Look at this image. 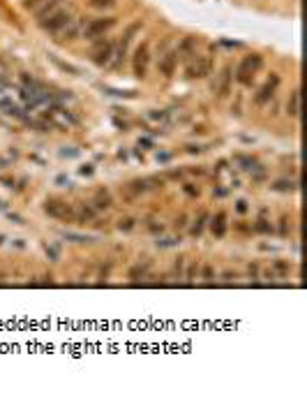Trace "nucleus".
Masks as SVG:
<instances>
[{
  "label": "nucleus",
  "instance_id": "obj_1",
  "mask_svg": "<svg viewBox=\"0 0 307 405\" xmlns=\"http://www.w3.org/2000/svg\"><path fill=\"white\" fill-rule=\"evenodd\" d=\"M116 26V16H104V19H90V21H86V26H83V31H81V37L86 39H97L102 37L104 33H109Z\"/></svg>",
  "mask_w": 307,
  "mask_h": 405
},
{
  "label": "nucleus",
  "instance_id": "obj_2",
  "mask_svg": "<svg viewBox=\"0 0 307 405\" xmlns=\"http://www.w3.org/2000/svg\"><path fill=\"white\" fill-rule=\"evenodd\" d=\"M44 211L51 218H56V220H62V222H74L76 220V213H74V208L69 206V204H65V202H58V199H49L44 204Z\"/></svg>",
  "mask_w": 307,
  "mask_h": 405
},
{
  "label": "nucleus",
  "instance_id": "obj_3",
  "mask_svg": "<svg viewBox=\"0 0 307 405\" xmlns=\"http://www.w3.org/2000/svg\"><path fill=\"white\" fill-rule=\"evenodd\" d=\"M261 65H263L261 56H256V54L247 56L245 61L240 63V68H238V81H240V84H245V86H247L249 81H252V77H254L256 72L261 69Z\"/></svg>",
  "mask_w": 307,
  "mask_h": 405
},
{
  "label": "nucleus",
  "instance_id": "obj_4",
  "mask_svg": "<svg viewBox=\"0 0 307 405\" xmlns=\"http://www.w3.org/2000/svg\"><path fill=\"white\" fill-rule=\"evenodd\" d=\"M148 61H150V46H148V42H143V44L136 46V54H134V77L136 79L146 77Z\"/></svg>",
  "mask_w": 307,
  "mask_h": 405
},
{
  "label": "nucleus",
  "instance_id": "obj_5",
  "mask_svg": "<svg viewBox=\"0 0 307 405\" xmlns=\"http://www.w3.org/2000/svg\"><path fill=\"white\" fill-rule=\"evenodd\" d=\"M113 56V42L111 39H99L97 44L92 46V63L95 65H109Z\"/></svg>",
  "mask_w": 307,
  "mask_h": 405
},
{
  "label": "nucleus",
  "instance_id": "obj_6",
  "mask_svg": "<svg viewBox=\"0 0 307 405\" xmlns=\"http://www.w3.org/2000/svg\"><path fill=\"white\" fill-rule=\"evenodd\" d=\"M69 21H72L69 12H58V9H56V12H53L49 19H44V21L39 23V26H42L44 31H49V33H60Z\"/></svg>",
  "mask_w": 307,
  "mask_h": 405
},
{
  "label": "nucleus",
  "instance_id": "obj_7",
  "mask_svg": "<svg viewBox=\"0 0 307 405\" xmlns=\"http://www.w3.org/2000/svg\"><path fill=\"white\" fill-rule=\"evenodd\" d=\"M210 68H213V61L210 58H196L192 65H187V77L189 79H201L210 74Z\"/></svg>",
  "mask_w": 307,
  "mask_h": 405
},
{
  "label": "nucleus",
  "instance_id": "obj_8",
  "mask_svg": "<svg viewBox=\"0 0 307 405\" xmlns=\"http://www.w3.org/2000/svg\"><path fill=\"white\" fill-rule=\"evenodd\" d=\"M277 84H279V77H277V74H273V77H270L268 81L261 86V91L256 93V98H254V102L259 104V107H261V104H266V102H268V100L275 95V88H277Z\"/></svg>",
  "mask_w": 307,
  "mask_h": 405
},
{
  "label": "nucleus",
  "instance_id": "obj_9",
  "mask_svg": "<svg viewBox=\"0 0 307 405\" xmlns=\"http://www.w3.org/2000/svg\"><path fill=\"white\" fill-rule=\"evenodd\" d=\"M176 63H178V54H176V51H166V54L162 56V61H159V72H162L164 77H173Z\"/></svg>",
  "mask_w": 307,
  "mask_h": 405
},
{
  "label": "nucleus",
  "instance_id": "obj_10",
  "mask_svg": "<svg viewBox=\"0 0 307 405\" xmlns=\"http://www.w3.org/2000/svg\"><path fill=\"white\" fill-rule=\"evenodd\" d=\"M231 68L226 65L224 69H222V74H219V84H217V95L219 98H226L229 95V88H231Z\"/></svg>",
  "mask_w": 307,
  "mask_h": 405
},
{
  "label": "nucleus",
  "instance_id": "obj_11",
  "mask_svg": "<svg viewBox=\"0 0 307 405\" xmlns=\"http://www.w3.org/2000/svg\"><path fill=\"white\" fill-rule=\"evenodd\" d=\"M210 230H213V234L217 238H222L226 234V213L224 211H219L215 218H213V222H210Z\"/></svg>",
  "mask_w": 307,
  "mask_h": 405
},
{
  "label": "nucleus",
  "instance_id": "obj_12",
  "mask_svg": "<svg viewBox=\"0 0 307 405\" xmlns=\"http://www.w3.org/2000/svg\"><path fill=\"white\" fill-rule=\"evenodd\" d=\"M286 114L293 116V118L300 114V93L298 91H293L291 95H289V102H286Z\"/></svg>",
  "mask_w": 307,
  "mask_h": 405
},
{
  "label": "nucleus",
  "instance_id": "obj_13",
  "mask_svg": "<svg viewBox=\"0 0 307 405\" xmlns=\"http://www.w3.org/2000/svg\"><path fill=\"white\" fill-rule=\"evenodd\" d=\"M111 195L106 190H99L97 195H95V208H99V211H104V208H111Z\"/></svg>",
  "mask_w": 307,
  "mask_h": 405
},
{
  "label": "nucleus",
  "instance_id": "obj_14",
  "mask_svg": "<svg viewBox=\"0 0 307 405\" xmlns=\"http://www.w3.org/2000/svg\"><path fill=\"white\" fill-rule=\"evenodd\" d=\"M58 5H60V0H49V2H46V5H44V7H42V9H39V12H37V21L42 23V21H44V19H49V16H51L53 12H56V7H58Z\"/></svg>",
  "mask_w": 307,
  "mask_h": 405
},
{
  "label": "nucleus",
  "instance_id": "obj_15",
  "mask_svg": "<svg viewBox=\"0 0 307 405\" xmlns=\"http://www.w3.org/2000/svg\"><path fill=\"white\" fill-rule=\"evenodd\" d=\"M206 222H208V211H201L199 213V220L194 222V227H192V236H199L203 232V227H206Z\"/></svg>",
  "mask_w": 307,
  "mask_h": 405
},
{
  "label": "nucleus",
  "instance_id": "obj_16",
  "mask_svg": "<svg viewBox=\"0 0 307 405\" xmlns=\"http://www.w3.org/2000/svg\"><path fill=\"white\" fill-rule=\"evenodd\" d=\"M88 5L92 9H111L116 5V0H90Z\"/></svg>",
  "mask_w": 307,
  "mask_h": 405
},
{
  "label": "nucleus",
  "instance_id": "obj_17",
  "mask_svg": "<svg viewBox=\"0 0 307 405\" xmlns=\"http://www.w3.org/2000/svg\"><path fill=\"white\" fill-rule=\"evenodd\" d=\"M92 215H95V208H90V206H81V211H79V220H92Z\"/></svg>",
  "mask_w": 307,
  "mask_h": 405
},
{
  "label": "nucleus",
  "instance_id": "obj_18",
  "mask_svg": "<svg viewBox=\"0 0 307 405\" xmlns=\"http://www.w3.org/2000/svg\"><path fill=\"white\" fill-rule=\"evenodd\" d=\"M65 238H72L76 243H88V241H92V236H81V234H65Z\"/></svg>",
  "mask_w": 307,
  "mask_h": 405
},
{
  "label": "nucleus",
  "instance_id": "obj_19",
  "mask_svg": "<svg viewBox=\"0 0 307 405\" xmlns=\"http://www.w3.org/2000/svg\"><path fill=\"white\" fill-rule=\"evenodd\" d=\"M132 227H134V220H132V218H123V220L118 222V230L129 232V230H132Z\"/></svg>",
  "mask_w": 307,
  "mask_h": 405
},
{
  "label": "nucleus",
  "instance_id": "obj_20",
  "mask_svg": "<svg viewBox=\"0 0 307 405\" xmlns=\"http://www.w3.org/2000/svg\"><path fill=\"white\" fill-rule=\"evenodd\" d=\"M275 190H296V183H291V181H289V183H286V181H277V183H275Z\"/></svg>",
  "mask_w": 307,
  "mask_h": 405
},
{
  "label": "nucleus",
  "instance_id": "obj_21",
  "mask_svg": "<svg viewBox=\"0 0 307 405\" xmlns=\"http://www.w3.org/2000/svg\"><path fill=\"white\" fill-rule=\"evenodd\" d=\"M289 269H291V267H289L286 262H282V260H277V262H275V271H279V273H282V275H286V273H289Z\"/></svg>",
  "mask_w": 307,
  "mask_h": 405
},
{
  "label": "nucleus",
  "instance_id": "obj_22",
  "mask_svg": "<svg viewBox=\"0 0 307 405\" xmlns=\"http://www.w3.org/2000/svg\"><path fill=\"white\" fill-rule=\"evenodd\" d=\"M146 269H148V264H146V267H134V269H132V271H129V278H132V280H136L139 275H143V273H146Z\"/></svg>",
  "mask_w": 307,
  "mask_h": 405
},
{
  "label": "nucleus",
  "instance_id": "obj_23",
  "mask_svg": "<svg viewBox=\"0 0 307 405\" xmlns=\"http://www.w3.org/2000/svg\"><path fill=\"white\" fill-rule=\"evenodd\" d=\"M203 280H206V283H210V280H213V267H210V264H206V267H203Z\"/></svg>",
  "mask_w": 307,
  "mask_h": 405
},
{
  "label": "nucleus",
  "instance_id": "obj_24",
  "mask_svg": "<svg viewBox=\"0 0 307 405\" xmlns=\"http://www.w3.org/2000/svg\"><path fill=\"white\" fill-rule=\"evenodd\" d=\"M53 63H56V65H60V68H62V69H67V72H72V74H76V68H72V65H67V63L58 61V58H53Z\"/></svg>",
  "mask_w": 307,
  "mask_h": 405
},
{
  "label": "nucleus",
  "instance_id": "obj_25",
  "mask_svg": "<svg viewBox=\"0 0 307 405\" xmlns=\"http://www.w3.org/2000/svg\"><path fill=\"white\" fill-rule=\"evenodd\" d=\"M286 222H289V218L284 215V218L279 220V234H282V236H286V234H289V232H286Z\"/></svg>",
  "mask_w": 307,
  "mask_h": 405
},
{
  "label": "nucleus",
  "instance_id": "obj_26",
  "mask_svg": "<svg viewBox=\"0 0 307 405\" xmlns=\"http://www.w3.org/2000/svg\"><path fill=\"white\" fill-rule=\"evenodd\" d=\"M39 2H42V0H23V7H26V9H32V7H37Z\"/></svg>",
  "mask_w": 307,
  "mask_h": 405
},
{
  "label": "nucleus",
  "instance_id": "obj_27",
  "mask_svg": "<svg viewBox=\"0 0 307 405\" xmlns=\"http://www.w3.org/2000/svg\"><path fill=\"white\" fill-rule=\"evenodd\" d=\"M256 230H259V232H270L268 220H259V225H256Z\"/></svg>",
  "mask_w": 307,
  "mask_h": 405
},
{
  "label": "nucleus",
  "instance_id": "obj_28",
  "mask_svg": "<svg viewBox=\"0 0 307 405\" xmlns=\"http://www.w3.org/2000/svg\"><path fill=\"white\" fill-rule=\"evenodd\" d=\"M238 211H240V213H245V211H247V202H245V199H240V202H238Z\"/></svg>",
  "mask_w": 307,
  "mask_h": 405
},
{
  "label": "nucleus",
  "instance_id": "obj_29",
  "mask_svg": "<svg viewBox=\"0 0 307 405\" xmlns=\"http://www.w3.org/2000/svg\"><path fill=\"white\" fill-rule=\"evenodd\" d=\"M176 241H180V238H164V241H157L159 245H173Z\"/></svg>",
  "mask_w": 307,
  "mask_h": 405
},
{
  "label": "nucleus",
  "instance_id": "obj_30",
  "mask_svg": "<svg viewBox=\"0 0 307 405\" xmlns=\"http://www.w3.org/2000/svg\"><path fill=\"white\" fill-rule=\"evenodd\" d=\"M81 174H83V176H90V174H92V167H90V165H86V167H81Z\"/></svg>",
  "mask_w": 307,
  "mask_h": 405
},
{
  "label": "nucleus",
  "instance_id": "obj_31",
  "mask_svg": "<svg viewBox=\"0 0 307 405\" xmlns=\"http://www.w3.org/2000/svg\"><path fill=\"white\" fill-rule=\"evenodd\" d=\"M185 192H187V195H196V190L192 188V185H185Z\"/></svg>",
  "mask_w": 307,
  "mask_h": 405
},
{
  "label": "nucleus",
  "instance_id": "obj_32",
  "mask_svg": "<svg viewBox=\"0 0 307 405\" xmlns=\"http://www.w3.org/2000/svg\"><path fill=\"white\" fill-rule=\"evenodd\" d=\"M60 2H62V0H60Z\"/></svg>",
  "mask_w": 307,
  "mask_h": 405
}]
</instances>
